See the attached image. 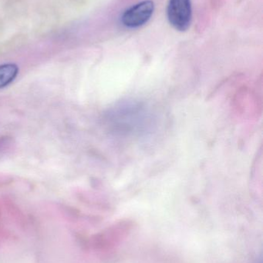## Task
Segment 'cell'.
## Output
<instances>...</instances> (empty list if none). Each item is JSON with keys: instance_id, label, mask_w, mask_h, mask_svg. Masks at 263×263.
<instances>
[{"instance_id": "1", "label": "cell", "mask_w": 263, "mask_h": 263, "mask_svg": "<svg viewBox=\"0 0 263 263\" xmlns=\"http://www.w3.org/2000/svg\"><path fill=\"white\" fill-rule=\"evenodd\" d=\"M109 131L122 138L142 137L152 133L157 125L155 114L145 103L134 99L121 100L105 116Z\"/></svg>"}, {"instance_id": "2", "label": "cell", "mask_w": 263, "mask_h": 263, "mask_svg": "<svg viewBox=\"0 0 263 263\" xmlns=\"http://www.w3.org/2000/svg\"><path fill=\"white\" fill-rule=\"evenodd\" d=\"M170 24L180 32H185L191 23L192 9L191 0H170L168 9Z\"/></svg>"}, {"instance_id": "3", "label": "cell", "mask_w": 263, "mask_h": 263, "mask_svg": "<svg viewBox=\"0 0 263 263\" xmlns=\"http://www.w3.org/2000/svg\"><path fill=\"white\" fill-rule=\"evenodd\" d=\"M154 4L151 0H145L128 8L121 16L124 26L131 29L146 24L152 16Z\"/></svg>"}, {"instance_id": "4", "label": "cell", "mask_w": 263, "mask_h": 263, "mask_svg": "<svg viewBox=\"0 0 263 263\" xmlns=\"http://www.w3.org/2000/svg\"><path fill=\"white\" fill-rule=\"evenodd\" d=\"M18 72V66L13 63L0 65V89L6 87L14 81Z\"/></svg>"}, {"instance_id": "5", "label": "cell", "mask_w": 263, "mask_h": 263, "mask_svg": "<svg viewBox=\"0 0 263 263\" xmlns=\"http://www.w3.org/2000/svg\"><path fill=\"white\" fill-rule=\"evenodd\" d=\"M14 235L12 234L9 230H5L3 227H0V246L6 241L14 239Z\"/></svg>"}]
</instances>
